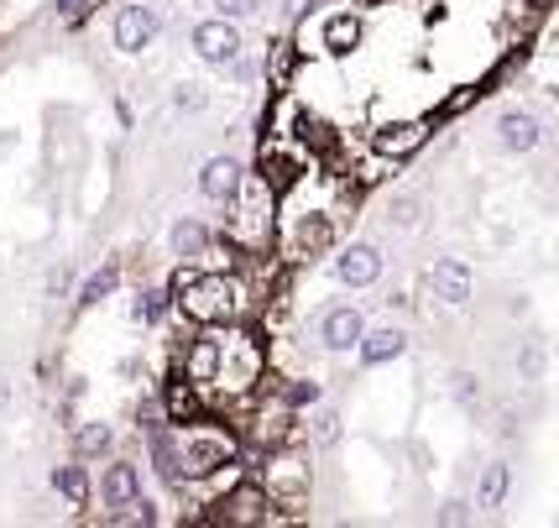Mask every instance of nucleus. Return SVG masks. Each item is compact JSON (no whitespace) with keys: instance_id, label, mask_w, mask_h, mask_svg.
Segmentation results:
<instances>
[{"instance_id":"bb28decb","label":"nucleus","mask_w":559,"mask_h":528,"mask_svg":"<svg viewBox=\"0 0 559 528\" xmlns=\"http://www.w3.org/2000/svg\"><path fill=\"white\" fill-rule=\"evenodd\" d=\"M110 523H142V528H152V523H162V513H157V502L152 497H131L126 508H115V513H105Z\"/></svg>"},{"instance_id":"f257e3e1","label":"nucleus","mask_w":559,"mask_h":528,"mask_svg":"<svg viewBox=\"0 0 559 528\" xmlns=\"http://www.w3.org/2000/svg\"><path fill=\"white\" fill-rule=\"evenodd\" d=\"M173 304L189 314L194 325L215 330V325H230V319H236L241 298H236V278H225V272H183Z\"/></svg>"},{"instance_id":"5701e85b","label":"nucleus","mask_w":559,"mask_h":528,"mask_svg":"<svg viewBox=\"0 0 559 528\" xmlns=\"http://www.w3.org/2000/svg\"><path fill=\"white\" fill-rule=\"evenodd\" d=\"M162 408H168V419L173 424H189L194 413H199V387L183 377V382H168V393H162Z\"/></svg>"},{"instance_id":"c85d7f7f","label":"nucleus","mask_w":559,"mask_h":528,"mask_svg":"<svg viewBox=\"0 0 559 528\" xmlns=\"http://www.w3.org/2000/svg\"><path fill=\"white\" fill-rule=\"evenodd\" d=\"M450 393H455V403H465V408H471V403L481 398V387H476V372H455Z\"/></svg>"},{"instance_id":"dca6fc26","label":"nucleus","mask_w":559,"mask_h":528,"mask_svg":"<svg viewBox=\"0 0 559 528\" xmlns=\"http://www.w3.org/2000/svg\"><path fill=\"white\" fill-rule=\"evenodd\" d=\"M539 121L528 116V110H507V116H497V142L507 147V152H533L539 147Z\"/></svg>"},{"instance_id":"0eeeda50","label":"nucleus","mask_w":559,"mask_h":528,"mask_svg":"<svg viewBox=\"0 0 559 528\" xmlns=\"http://www.w3.org/2000/svg\"><path fill=\"white\" fill-rule=\"evenodd\" d=\"M215 508H220V513H215L220 523H272V518H277V513H267L272 497H267L262 481H236L230 492L215 497Z\"/></svg>"},{"instance_id":"6ab92c4d","label":"nucleus","mask_w":559,"mask_h":528,"mask_svg":"<svg viewBox=\"0 0 559 528\" xmlns=\"http://www.w3.org/2000/svg\"><path fill=\"white\" fill-rule=\"evenodd\" d=\"M356 351H361V361H366V366H382V361H398V356L408 351V335L387 325V330L361 335V346H356Z\"/></svg>"},{"instance_id":"f3484780","label":"nucleus","mask_w":559,"mask_h":528,"mask_svg":"<svg viewBox=\"0 0 559 528\" xmlns=\"http://www.w3.org/2000/svg\"><path fill=\"white\" fill-rule=\"evenodd\" d=\"M121 288V262H105V267H95L89 278L79 283V293H74V309L84 314V309H95V304H105V298Z\"/></svg>"},{"instance_id":"f03ea898","label":"nucleus","mask_w":559,"mask_h":528,"mask_svg":"<svg viewBox=\"0 0 559 528\" xmlns=\"http://www.w3.org/2000/svg\"><path fill=\"white\" fill-rule=\"evenodd\" d=\"M178 450H183V481H204L215 476L220 466L236 461V434L220 424H183L178 429Z\"/></svg>"},{"instance_id":"a878e982","label":"nucleus","mask_w":559,"mask_h":528,"mask_svg":"<svg viewBox=\"0 0 559 528\" xmlns=\"http://www.w3.org/2000/svg\"><path fill=\"white\" fill-rule=\"evenodd\" d=\"M361 42V16H335L330 27H324V48L330 53H351Z\"/></svg>"},{"instance_id":"20e7f679","label":"nucleus","mask_w":559,"mask_h":528,"mask_svg":"<svg viewBox=\"0 0 559 528\" xmlns=\"http://www.w3.org/2000/svg\"><path fill=\"white\" fill-rule=\"evenodd\" d=\"M262 377V351H256V340L230 330L220 335V366H215V382L209 387H225V393H246V387Z\"/></svg>"},{"instance_id":"2f4dec72","label":"nucleus","mask_w":559,"mask_h":528,"mask_svg":"<svg viewBox=\"0 0 559 528\" xmlns=\"http://www.w3.org/2000/svg\"><path fill=\"white\" fill-rule=\"evenodd\" d=\"M392 220H398V225H418V220H424V199H398V204H392Z\"/></svg>"},{"instance_id":"f8f14e48","label":"nucleus","mask_w":559,"mask_h":528,"mask_svg":"<svg viewBox=\"0 0 559 528\" xmlns=\"http://www.w3.org/2000/svg\"><path fill=\"white\" fill-rule=\"evenodd\" d=\"M131 497H142V466H131V461H110L105 476H100V502L115 513V508H126Z\"/></svg>"},{"instance_id":"1a4fd4ad","label":"nucleus","mask_w":559,"mask_h":528,"mask_svg":"<svg viewBox=\"0 0 559 528\" xmlns=\"http://www.w3.org/2000/svg\"><path fill=\"white\" fill-rule=\"evenodd\" d=\"M241 183H246V173H241L236 157H209V163L199 168V194L209 204H230L241 194Z\"/></svg>"},{"instance_id":"412c9836","label":"nucleus","mask_w":559,"mask_h":528,"mask_svg":"<svg viewBox=\"0 0 559 528\" xmlns=\"http://www.w3.org/2000/svg\"><path fill=\"white\" fill-rule=\"evenodd\" d=\"M53 492L68 502V508H84L89 492H95V487H89V466H84V461H68V466H58V471H53Z\"/></svg>"},{"instance_id":"b1692460","label":"nucleus","mask_w":559,"mask_h":528,"mask_svg":"<svg viewBox=\"0 0 559 528\" xmlns=\"http://www.w3.org/2000/svg\"><path fill=\"white\" fill-rule=\"evenodd\" d=\"M507 487H512V471L502 461H492L481 471V487H476V508H502L507 502Z\"/></svg>"},{"instance_id":"aec40b11","label":"nucleus","mask_w":559,"mask_h":528,"mask_svg":"<svg viewBox=\"0 0 559 528\" xmlns=\"http://www.w3.org/2000/svg\"><path fill=\"white\" fill-rule=\"evenodd\" d=\"M110 450H115V429L105 419H89V424L74 429V455L79 461H105Z\"/></svg>"},{"instance_id":"4be33fe9","label":"nucleus","mask_w":559,"mask_h":528,"mask_svg":"<svg viewBox=\"0 0 559 528\" xmlns=\"http://www.w3.org/2000/svg\"><path fill=\"white\" fill-rule=\"evenodd\" d=\"M168 314H173V293L168 288H142V293H136V304H131L136 325H162Z\"/></svg>"},{"instance_id":"c9c22d12","label":"nucleus","mask_w":559,"mask_h":528,"mask_svg":"<svg viewBox=\"0 0 559 528\" xmlns=\"http://www.w3.org/2000/svg\"><path fill=\"white\" fill-rule=\"evenodd\" d=\"M288 68H293V48H288V42H277V48H272V79H283Z\"/></svg>"},{"instance_id":"7ed1b4c3","label":"nucleus","mask_w":559,"mask_h":528,"mask_svg":"<svg viewBox=\"0 0 559 528\" xmlns=\"http://www.w3.org/2000/svg\"><path fill=\"white\" fill-rule=\"evenodd\" d=\"M272 236V183L267 178H246L241 194L230 199V241L236 246H267Z\"/></svg>"},{"instance_id":"ddd939ff","label":"nucleus","mask_w":559,"mask_h":528,"mask_svg":"<svg viewBox=\"0 0 559 528\" xmlns=\"http://www.w3.org/2000/svg\"><path fill=\"white\" fill-rule=\"evenodd\" d=\"M361 335H366V319L356 309H330L319 319V340H324V351H356L361 346Z\"/></svg>"},{"instance_id":"393cba45","label":"nucleus","mask_w":559,"mask_h":528,"mask_svg":"<svg viewBox=\"0 0 559 528\" xmlns=\"http://www.w3.org/2000/svg\"><path fill=\"white\" fill-rule=\"evenodd\" d=\"M330 241H335V225L324 215H309L304 225H298V236H293V251H298V257H314V251H324Z\"/></svg>"},{"instance_id":"4468645a","label":"nucleus","mask_w":559,"mask_h":528,"mask_svg":"<svg viewBox=\"0 0 559 528\" xmlns=\"http://www.w3.org/2000/svg\"><path fill=\"white\" fill-rule=\"evenodd\" d=\"M429 288H434L439 304H465V298H471V267L455 262V257H439L429 267Z\"/></svg>"},{"instance_id":"2eb2a0df","label":"nucleus","mask_w":559,"mask_h":528,"mask_svg":"<svg viewBox=\"0 0 559 528\" xmlns=\"http://www.w3.org/2000/svg\"><path fill=\"white\" fill-rule=\"evenodd\" d=\"M429 142V121H392L382 126L377 136H371V147H377L382 157H408Z\"/></svg>"},{"instance_id":"72a5a7b5","label":"nucleus","mask_w":559,"mask_h":528,"mask_svg":"<svg viewBox=\"0 0 559 528\" xmlns=\"http://www.w3.org/2000/svg\"><path fill=\"white\" fill-rule=\"evenodd\" d=\"M314 434H319L324 445H335V440H340V413H335V408L319 413V419H314Z\"/></svg>"},{"instance_id":"cd10ccee","label":"nucleus","mask_w":559,"mask_h":528,"mask_svg":"<svg viewBox=\"0 0 559 528\" xmlns=\"http://www.w3.org/2000/svg\"><path fill=\"white\" fill-rule=\"evenodd\" d=\"M215 11L225 21H251L256 11H262V0H215Z\"/></svg>"},{"instance_id":"a211bd4d","label":"nucleus","mask_w":559,"mask_h":528,"mask_svg":"<svg viewBox=\"0 0 559 528\" xmlns=\"http://www.w3.org/2000/svg\"><path fill=\"white\" fill-rule=\"evenodd\" d=\"M215 366H220V340H194V346L183 351V377H189L199 393L215 382Z\"/></svg>"},{"instance_id":"39448f33","label":"nucleus","mask_w":559,"mask_h":528,"mask_svg":"<svg viewBox=\"0 0 559 528\" xmlns=\"http://www.w3.org/2000/svg\"><path fill=\"white\" fill-rule=\"evenodd\" d=\"M157 32H162V16H157V6H142V0L121 6V11H115V21H110V37H115V48H121L126 58L147 53L152 42H157Z\"/></svg>"},{"instance_id":"58836bf2","label":"nucleus","mask_w":559,"mask_h":528,"mask_svg":"<svg viewBox=\"0 0 559 528\" xmlns=\"http://www.w3.org/2000/svg\"><path fill=\"white\" fill-rule=\"evenodd\" d=\"M11 398H16V387H11V377H6V372H0V413L11 408Z\"/></svg>"},{"instance_id":"4c0bfd02","label":"nucleus","mask_w":559,"mask_h":528,"mask_svg":"<svg viewBox=\"0 0 559 528\" xmlns=\"http://www.w3.org/2000/svg\"><path fill=\"white\" fill-rule=\"evenodd\" d=\"M314 6H319V0H283V16H288V21H304Z\"/></svg>"},{"instance_id":"e433bc0d","label":"nucleus","mask_w":559,"mask_h":528,"mask_svg":"<svg viewBox=\"0 0 559 528\" xmlns=\"http://www.w3.org/2000/svg\"><path fill=\"white\" fill-rule=\"evenodd\" d=\"M465 518H471V508H465L460 497H450L445 508H439V523H465Z\"/></svg>"},{"instance_id":"9d476101","label":"nucleus","mask_w":559,"mask_h":528,"mask_svg":"<svg viewBox=\"0 0 559 528\" xmlns=\"http://www.w3.org/2000/svg\"><path fill=\"white\" fill-rule=\"evenodd\" d=\"M335 278L345 283V288H371L382 278V251L377 246H345L340 251V262H335Z\"/></svg>"},{"instance_id":"473e14b6","label":"nucleus","mask_w":559,"mask_h":528,"mask_svg":"<svg viewBox=\"0 0 559 528\" xmlns=\"http://www.w3.org/2000/svg\"><path fill=\"white\" fill-rule=\"evenodd\" d=\"M173 105H178V110H204V89H199V84H178V89H173Z\"/></svg>"},{"instance_id":"6e6552de","label":"nucleus","mask_w":559,"mask_h":528,"mask_svg":"<svg viewBox=\"0 0 559 528\" xmlns=\"http://www.w3.org/2000/svg\"><path fill=\"white\" fill-rule=\"evenodd\" d=\"M262 487H267L272 502H288V508H298V502L309 497V466H304V455H272Z\"/></svg>"},{"instance_id":"c756f323","label":"nucleus","mask_w":559,"mask_h":528,"mask_svg":"<svg viewBox=\"0 0 559 528\" xmlns=\"http://www.w3.org/2000/svg\"><path fill=\"white\" fill-rule=\"evenodd\" d=\"M283 403L288 408H309V403H319V387L314 382H293V387H283Z\"/></svg>"},{"instance_id":"7c9ffc66","label":"nucleus","mask_w":559,"mask_h":528,"mask_svg":"<svg viewBox=\"0 0 559 528\" xmlns=\"http://www.w3.org/2000/svg\"><path fill=\"white\" fill-rule=\"evenodd\" d=\"M89 6H95V0H53L58 21H68V27H79V21L89 16Z\"/></svg>"},{"instance_id":"9b49d317","label":"nucleus","mask_w":559,"mask_h":528,"mask_svg":"<svg viewBox=\"0 0 559 528\" xmlns=\"http://www.w3.org/2000/svg\"><path fill=\"white\" fill-rule=\"evenodd\" d=\"M209 246H215V236H209V225L204 220H194V215H183V220H173V231H168V251L178 262H204L209 257Z\"/></svg>"},{"instance_id":"423d86ee","label":"nucleus","mask_w":559,"mask_h":528,"mask_svg":"<svg viewBox=\"0 0 559 528\" xmlns=\"http://www.w3.org/2000/svg\"><path fill=\"white\" fill-rule=\"evenodd\" d=\"M189 48H194V58L209 63V68H230V63L241 58V32H236V21L209 16V21H199V27L189 32Z\"/></svg>"},{"instance_id":"ea45409f","label":"nucleus","mask_w":559,"mask_h":528,"mask_svg":"<svg viewBox=\"0 0 559 528\" xmlns=\"http://www.w3.org/2000/svg\"><path fill=\"white\" fill-rule=\"evenodd\" d=\"M528 6H539V11H544V6H554V0H528Z\"/></svg>"},{"instance_id":"f704fd0d","label":"nucleus","mask_w":559,"mask_h":528,"mask_svg":"<svg viewBox=\"0 0 559 528\" xmlns=\"http://www.w3.org/2000/svg\"><path fill=\"white\" fill-rule=\"evenodd\" d=\"M518 372H523V377L533 382V377H539V372H544V351H539V346H528V351L518 356Z\"/></svg>"}]
</instances>
